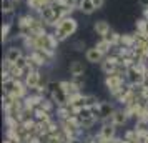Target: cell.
<instances>
[{
  "mask_svg": "<svg viewBox=\"0 0 148 143\" xmlns=\"http://www.w3.org/2000/svg\"><path fill=\"white\" fill-rule=\"evenodd\" d=\"M70 75L72 77H78V75H83L85 73V63L83 62H80V60H73L72 63H70Z\"/></svg>",
  "mask_w": 148,
  "mask_h": 143,
  "instance_id": "cell-16",
  "label": "cell"
},
{
  "mask_svg": "<svg viewBox=\"0 0 148 143\" xmlns=\"http://www.w3.org/2000/svg\"><path fill=\"white\" fill-rule=\"evenodd\" d=\"M15 2H20V0H15Z\"/></svg>",
  "mask_w": 148,
  "mask_h": 143,
  "instance_id": "cell-29",
  "label": "cell"
},
{
  "mask_svg": "<svg viewBox=\"0 0 148 143\" xmlns=\"http://www.w3.org/2000/svg\"><path fill=\"white\" fill-rule=\"evenodd\" d=\"M115 110H116V108H115L110 102H100V113H98V120H101V122H107L108 118L113 115Z\"/></svg>",
  "mask_w": 148,
  "mask_h": 143,
  "instance_id": "cell-9",
  "label": "cell"
},
{
  "mask_svg": "<svg viewBox=\"0 0 148 143\" xmlns=\"http://www.w3.org/2000/svg\"><path fill=\"white\" fill-rule=\"evenodd\" d=\"M128 118H130V116H128V113L125 112V108H116L113 112V115L110 116L107 122L108 123H113L115 127L118 128V127H123V125L128 122Z\"/></svg>",
  "mask_w": 148,
  "mask_h": 143,
  "instance_id": "cell-4",
  "label": "cell"
},
{
  "mask_svg": "<svg viewBox=\"0 0 148 143\" xmlns=\"http://www.w3.org/2000/svg\"><path fill=\"white\" fill-rule=\"evenodd\" d=\"M50 98H52V100L55 102V105H57V107H62V105H68V100H70V96H68L67 93L62 90V87L57 90V92H53V93L50 95Z\"/></svg>",
  "mask_w": 148,
  "mask_h": 143,
  "instance_id": "cell-12",
  "label": "cell"
},
{
  "mask_svg": "<svg viewBox=\"0 0 148 143\" xmlns=\"http://www.w3.org/2000/svg\"><path fill=\"white\" fill-rule=\"evenodd\" d=\"M40 80H42V73L38 72V70H32V72H30L25 78H23V82H25V85L28 87V90H30V92L38 88Z\"/></svg>",
  "mask_w": 148,
  "mask_h": 143,
  "instance_id": "cell-6",
  "label": "cell"
},
{
  "mask_svg": "<svg viewBox=\"0 0 148 143\" xmlns=\"http://www.w3.org/2000/svg\"><path fill=\"white\" fill-rule=\"evenodd\" d=\"M72 47H73V50H77V52H83V48H85V42L83 40H77Z\"/></svg>",
  "mask_w": 148,
  "mask_h": 143,
  "instance_id": "cell-25",
  "label": "cell"
},
{
  "mask_svg": "<svg viewBox=\"0 0 148 143\" xmlns=\"http://www.w3.org/2000/svg\"><path fill=\"white\" fill-rule=\"evenodd\" d=\"M95 47L98 48V50H100V52H101L103 55H108L110 52H112V48H113V45H112L110 42H107L105 38H100V40H98L97 43H95Z\"/></svg>",
  "mask_w": 148,
  "mask_h": 143,
  "instance_id": "cell-19",
  "label": "cell"
},
{
  "mask_svg": "<svg viewBox=\"0 0 148 143\" xmlns=\"http://www.w3.org/2000/svg\"><path fill=\"white\" fill-rule=\"evenodd\" d=\"M98 135L101 138H105V140H112L116 136V127H115L113 123H108V122H103L101 123V128L98 131Z\"/></svg>",
  "mask_w": 148,
  "mask_h": 143,
  "instance_id": "cell-8",
  "label": "cell"
},
{
  "mask_svg": "<svg viewBox=\"0 0 148 143\" xmlns=\"http://www.w3.org/2000/svg\"><path fill=\"white\" fill-rule=\"evenodd\" d=\"M97 103H100V102L97 100L95 95H87V107H95Z\"/></svg>",
  "mask_w": 148,
  "mask_h": 143,
  "instance_id": "cell-24",
  "label": "cell"
},
{
  "mask_svg": "<svg viewBox=\"0 0 148 143\" xmlns=\"http://www.w3.org/2000/svg\"><path fill=\"white\" fill-rule=\"evenodd\" d=\"M72 80H73V83L78 87V88H83V85H85V80H83V75H78V77H72Z\"/></svg>",
  "mask_w": 148,
  "mask_h": 143,
  "instance_id": "cell-23",
  "label": "cell"
},
{
  "mask_svg": "<svg viewBox=\"0 0 148 143\" xmlns=\"http://www.w3.org/2000/svg\"><path fill=\"white\" fill-rule=\"evenodd\" d=\"M17 3H18V2H15V0H2V12L5 15L14 14Z\"/></svg>",
  "mask_w": 148,
  "mask_h": 143,
  "instance_id": "cell-18",
  "label": "cell"
},
{
  "mask_svg": "<svg viewBox=\"0 0 148 143\" xmlns=\"http://www.w3.org/2000/svg\"><path fill=\"white\" fill-rule=\"evenodd\" d=\"M120 35H121V34L115 32L113 28H112V30H110V32H108V34L103 37V38H105L107 42H110V43H112V45L115 47V45H118V42H120Z\"/></svg>",
  "mask_w": 148,
  "mask_h": 143,
  "instance_id": "cell-20",
  "label": "cell"
},
{
  "mask_svg": "<svg viewBox=\"0 0 148 143\" xmlns=\"http://www.w3.org/2000/svg\"><path fill=\"white\" fill-rule=\"evenodd\" d=\"M60 87H62V90H63L68 96H73V95H77V93H80V92H82V90L73 83V80H62Z\"/></svg>",
  "mask_w": 148,
  "mask_h": 143,
  "instance_id": "cell-13",
  "label": "cell"
},
{
  "mask_svg": "<svg viewBox=\"0 0 148 143\" xmlns=\"http://www.w3.org/2000/svg\"><path fill=\"white\" fill-rule=\"evenodd\" d=\"M93 30H95V34L98 35L100 38H103V37L112 30V27H110V23L105 22V20H97L93 23Z\"/></svg>",
  "mask_w": 148,
  "mask_h": 143,
  "instance_id": "cell-14",
  "label": "cell"
},
{
  "mask_svg": "<svg viewBox=\"0 0 148 143\" xmlns=\"http://www.w3.org/2000/svg\"><path fill=\"white\" fill-rule=\"evenodd\" d=\"M77 116H78V120H85V118H92L95 115H93V112H92L90 107H85V108H82L77 112Z\"/></svg>",
  "mask_w": 148,
  "mask_h": 143,
  "instance_id": "cell-21",
  "label": "cell"
},
{
  "mask_svg": "<svg viewBox=\"0 0 148 143\" xmlns=\"http://www.w3.org/2000/svg\"><path fill=\"white\" fill-rule=\"evenodd\" d=\"M143 17H145V18L148 20V7H147V8H143Z\"/></svg>",
  "mask_w": 148,
  "mask_h": 143,
  "instance_id": "cell-28",
  "label": "cell"
},
{
  "mask_svg": "<svg viewBox=\"0 0 148 143\" xmlns=\"http://www.w3.org/2000/svg\"><path fill=\"white\" fill-rule=\"evenodd\" d=\"M105 57H107V55H103L97 47H92V48H87V50H85V60H87L88 63H101Z\"/></svg>",
  "mask_w": 148,
  "mask_h": 143,
  "instance_id": "cell-7",
  "label": "cell"
},
{
  "mask_svg": "<svg viewBox=\"0 0 148 143\" xmlns=\"http://www.w3.org/2000/svg\"><path fill=\"white\" fill-rule=\"evenodd\" d=\"M78 10L83 15H92L93 12H97V8L93 5V0H80L78 2Z\"/></svg>",
  "mask_w": 148,
  "mask_h": 143,
  "instance_id": "cell-17",
  "label": "cell"
},
{
  "mask_svg": "<svg viewBox=\"0 0 148 143\" xmlns=\"http://www.w3.org/2000/svg\"><path fill=\"white\" fill-rule=\"evenodd\" d=\"M100 65H101L103 73H105V75H108V73H113V72H116V68H118V65H120V63H118V60H116V57H115V55H107Z\"/></svg>",
  "mask_w": 148,
  "mask_h": 143,
  "instance_id": "cell-5",
  "label": "cell"
},
{
  "mask_svg": "<svg viewBox=\"0 0 148 143\" xmlns=\"http://www.w3.org/2000/svg\"><path fill=\"white\" fill-rule=\"evenodd\" d=\"M127 82V77L123 75V73H118V72H113V73H108L105 77V87L108 88L110 92V95H115L118 90L125 85Z\"/></svg>",
  "mask_w": 148,
  "mask_h": 143,
  "instance_id": "cell-2",
  "label": "cell"
},
{
  "mask_svg": "<svg viewBox=\"0 0 148 143\" xmlns=\"http://www.w3.org/2000/svg\"><path fill=\"white\" fill-rule=\"evenodd\" d=\"M20 57H23V52H22L20 47H15V45L7 48V52H5V60L10 62V63H15Z\"/></svg>",
  "mask_w": 148,
  "mask_h": 143,
  "instance_id": "cell-15",
  "label": "cell"
},
{
  "mask_svg": "<svg viewBox=\"0 0 148 143\" xmlns=\"http://www.w3.org/2000/svg\"><path fill=\"white\" fill-rule=\"evenodd\" d=\"M93 5L97 10H101V8L105 7V0H93Z\"/></svg>",
  "mask_w": 148,
  "mask_h": 143,
  "instance_id": "cell-26",
  "label": "cell"
},
{
  "mask_svg": "<svg viewBox=\"0 0 148 143\" xmlns=\"http://www.w3.org/2000/svg\"><path fill=\"white\" fill-rule=\"evenodd\" d=\"M147 65H148V62H147Z\"/></svg>",
  "mask_w": 148,
  "mask_h": 143,
  "instance_id": "cell-30",
  "label": "cell"
},
{
  "mask_svg": "<svg viewBox=\"0 0 148 143\" xmlns=\"http://www.w3.org/2000/svg\"><path fill=\"white\" fill-rule=\"evenodd\" d=\"M135 43H136V35L135 34H121L120 35L118 47H121V48H133Z\"/></svg>",
  "mask_w": 148,
  "mask_h": 143,
  "instance_id": "cell-11",
  "label": "cell"
},
{
  "mask_svg": "<svg viewBox=\"0 0 148 143\" xmlns=\"http://www.w3.org/2000/svg\"><path fill=\"white\" fill-rule=\"evenodd\" d=\"M27 2V7L30 12H34V14H38L43 7H47V5H52L55 0H25Z\"/></svg>",
  "mask_w": 148,
  "mask_h": 143,
  "instance_id": "cell-10",
  "label": "cell"
},
{
  "mask_svg": "<svg viewBox=\"0 0 148 143\" xmlns=\"http://www.w3.org/2000/svg\"><path fill=\"white\" fill-rule=\"evenodd\" d=\"M77 30H78V22L75 20L72 15H70V17H65V18H62V20L52 28L55 38L60 42V43L67 40L70 35H73Z\"/></svg>",
  "mask_w": 148,
  "mask_h": 143,
  "instance_id": "cell-1",
  "label": "cell"
},
{
  "mask_svg": "<svg viewBox=\"0 0 148 143\" xmlns=\"http://www.w3.org/2000/svg\"><path fill=\"white\" fill-rule=\"evenodd\" d=\"M138 3H140L143 8H147V7H148V0H138Z\"/></svg>",
  "mask_w": 148,
  "mask_h": 143,
  "instance_id": "cell-27",
  "label": "cell"
},
{
  "mask_svg": "<svg viewBox=\"0 0 148 143\" xmlns=\"http://www.w3.org/2000/svg\"><path fill=\"white\" fill-rule=\"evenodd\" d=\"M125 77H127V82L130 83V85H143L147 73L140 72V70L133 65V67H130L127 70V75H125Z\"/></svg>",
  "mask_w": 148,
  "mask_h": 143,
  "instance_id": "cell-3",
  "label": "cell"
},
{
  "mask_svg": "<svg viewBox=\"0 0 148 143\" xmlns=\"http://www.w3.org/2000/svg\"><path fill=\"white\" fill-rule=\"evenodd\" d=\"M10 32H12V23L10 22H5L2 25V42H5L10 37Z\"/></svg>",
  "mask_w": 148,
  "mask_h": 143,
  "instance_id": "cell-22",
  "label": "cell"
}]
</instances>
